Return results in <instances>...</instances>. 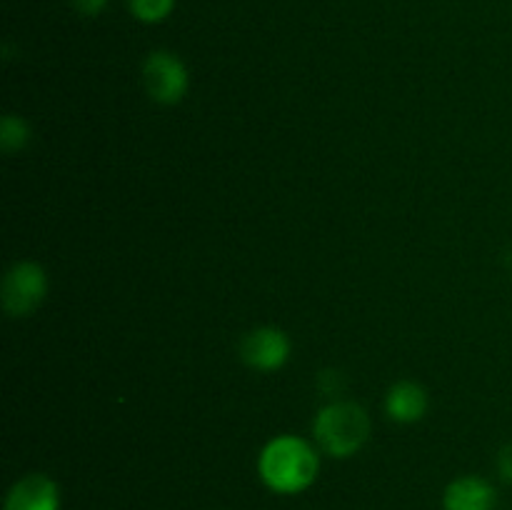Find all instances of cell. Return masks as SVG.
<instances>
[{"mask_svg":"<svg viewBox=\"0 0 512 510\" xmlns=\"http://www.w3.org/2000/svg\"><path fill=\"white\" fill-rule=\"evenodd\" d=\"M290 355V340L278 328H255L240 343V358L255 370H278Z\"/></svg>","mask_w":512,"mask_h":510,"instance_id":"cell-5","label":"cell"},{"mask_svg":"<svg viewBox=\"0 0 512 510\" xmlns=\"http://www.w3.org/2000/svg\"><path fill=\"white\" fill-rule=\"evenodd\" d=\"M48 293V278L38 263L20 260L8 268L3 278V308L13 318H25L35 313Z\"/></svg>","mask_w":512,"mask_h":510,"instance_id":"cell-3","label":"cell"},{"mask_svg":"<svg viewBox=\"0 0 512 510\" xmlns=\"http://www.w3.org/2000/svg\"><path fill=\"white\" fill-rule=\"evenodd\" d=\"M30 140V128L23 118L18 115H5L3 123H0V148L5 153H15V150H23Z\"/></svg>","mask_w":512,"mask_h":510,"instance_id":"cell-9","label":"cell"},{"mask_svg":"<svg viewBox=\"0 0 512 510\" xmlns=\"http://www.w3.org/2000/svg\"><path fill=\"white\" fill-rule=\"evenodd\" d=\"M498 468H500V475H503L505 480H512V443L505 445V448L500 450Z\"/></svg>","mask_w":512,"mask_h":510,"instance_id":"cell-12","label":"cell"},{"mask_svg":"<svg viewBox=\"0 0 512 510\" xmlns=\"http://www.w3.org/2000/svg\"><path fill=\"white\" fill-rule=\"evenodd\" d=\"M58 485L43 473H30L10 488L5 510H58Z\"/></svg>","mask_w":512,"mask_h":510,"instance_id":"cell-6","label":"cell"},{"mask_svg":"<svg viewBox=\"0 0 512 510\" xmlns=\"http://www.w3.org/2000/svg\"><path fill=\"white\" fill-rule=\"evenodd\" d=\"M318 465V453L295 435L270 440L258 460L263 483L280 495H295L310 488L318 475Z\"/></svg>","mask_w":512,"mask_h":510,"instance_id":"cell-1","label":"cell"},{"mask_svg":"<svg viewBox=\"0 0 512 510\" xmlns=\"http://www.w3.org/2000/svg\"><path fill=\"white\" fill-rule=\"evenodd\" d=\"M140 78H143V88L150 100L160 105L178 103L188 93V70H185L183 60L168 50L150 53L143 63Z\"/></svg>","mask_w":512,"mask_h":510,"instance_id":"cell-4","label":"cell"},{"mask_svg":"<svg viewBox=\"0 0 512 510\" xmlns=\"http://www.w3.org/2000/svg\"><path fill=\"white\" fill-rule=\"evenodd\" d=\"M130 13L143 23H160L175 8V0H128Z\"/></svg>","mask_w":512,"mask_h":510,"instance_id":"cell-10","label":"cell"},{"mask_svg":"<svg viewBox=\"0 0 512 510\" xmlns=\"http://www.w3.org/2000/svg\"><path fill=\"white\" fill-rule=\"evenodd\" d=\"M80 15H98L108 5V0H70Z\"/></svg>","mask_w":512,"mask_h":510,"instance_id":"cell-11","label":"cell"},{"mask_svg":"<svg viewBox=\"0 0 512 510\" xmlns=\"http://www.w3.org/2000/svg\"><path fill=\"white\" fill-rule=\"evenodd\" d=\"M385 410H388V415L395 423H415L428 410V395H425V390L418 383L400 380V383H395L388 390Z\"/></svg>","mask_w":512,"mask_h":510,"instance_id":"cell-8","label":"cell"},{"mask_svg":"<svg viewBox=\"0 0 512 510\" xmlns=\"http://www.w3.org/2000/svg\"><path fill=\"white\" fill-rule=\"evenodd\" d=\"M443 503L445 510H493L495 490L488 480L465 475L448 485Z\"/></svg>","mask_w":512,"mask_h":510,"instance_id":"cell-7","label":"cell"},{"mask_svg":"<svg viewBox=\"0 0 512 510\" xmlns=\"http://www.w3.org/2000/svg\"><path fill=\"white\" fill-rule=\"evenodd\" d=\"M315 440L333 458H350L370 435V418L360 405L333 403L315 415Z\"/></svg>","mask_w":512,"mask_h":510,"instance_id":"cell-2","label":"cell"}]
</instances>
